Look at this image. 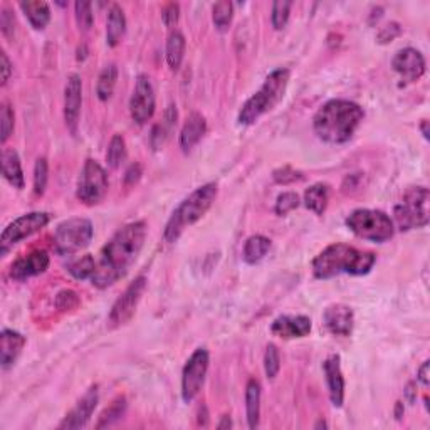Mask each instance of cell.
<instances>
[{
  "label": "cell",
  "instance_id": "obj_29",
  "mask_svg": "<svg viewBox=\"0 0 430 430\" xmlns=\"http://www.w3.org/2000/svg\"><path fill=\"white\" fill-rule=\"evenodd\" d=\"M271 249V241L264 236H252L246 241L242 257L247 264H257L263 261Z\"/></svg>",
  "mask_w": 430,
  "mask_h": 430
},
{
  "label": "cell",
  "instance_id": "obj_34",
  "mask_svg": "<svg viewBox=\"0 0 430 430\" xmlns=\"http://www.w3.org/2000/svg\"><path fill=\"white\" fill-rule=\"evenodd\" d=\"M125 410H126V400H125V397H118V399H116V400L113 402V404H111L110 407H108V409L105 410V412L101 414L100 422H98L96 427H98V429H103V427H108V425L115 424L116 420H120L121 417H123Z\"/></svg>",
  "mask_w": 430,
  "mask_h": 430
},
{
  "label": "cell",
  "instance_id": "obj_30",
  "mask_svg": "<svg viewBox=\"0 0 430 430\" xmlns=\"http://www.w3.org/2000/svg\"><path fill=\"white\" fill-rule=\"evenodd\" d=\"M116 81H118V68L115 64H110V66L103 69L100 78H98L96 95L100 98V101H108L113 96Z\"/></svg>",
  "mask_w": 430,
  "mask_h": 430
},
{
  "label": "cell",
  "instance_id": "obj_27",
  "mask_svg": "<svg viewBox=\"0 0 430 430\" xmlns=\"http://www.w3.org/2000/svg\"><path fill=\"white\" fill-rule=\"evenodd\" d=\"M185 48H187L185 37L180 31H174L170 36H168L165 56H167L168 66H170L172 71H177V69L182 66V61H184V56H185Z\"/></svg>",
  "mask_w": 430,
  "mask_h": 430
},
{
  "label": "cell",
  "instance_id": "obj_6",
  "mask_svg": "<svg viewBox=\"0 0 430 430\" xmlns=\"http://www.w3.org/2000/svg\"><path fill=\"white\" fill-rule=\"evenodd\" d=\"M347 227L360 239L372 242H387L394 237V221L382 210L358 209L347 217Z\"/></svg>",
  "mask_w": 430,
  "mask_h": 430
},
{
  "label": "cell",
  "instance_id": "obj_9",
  "mask_svg": "<svg viewBox=\"0 0 430 430\" xmlns=\"http://www.w3.org/2000/svg\"><path fill=\"white\" fill-rule=\"evenodd\" d=\"M108 175L100 163L88 158L79 174L76 185V197L84 205H96L105 199L108 192Z\"/></svg>",
  "mask_w": 430,
  "mask_h": 430
},
{
  "label": "cell",
  "instance_id": "obj_41",
  "mask_svg": "<svg viewBox=\"0 0 430 430\" xmlns=\"http://www.w3.org/2000/svg\"><path fill=\"white\" fill-rule=\"evenodd\" d=\"M0 125H2V143H6L14 130V111L9 103L0 108Z\"/></svg>",
  "mask_w": 430,
  "mask_h": 430
},
{
  "label": "cell",
  "instance_id": "obj_44",
  "mask_svg": "<svg viewBox=\"0 0 430 430\" xmlns=\"http://www.w3.org/2000/svg\"><path fill=\"white\" fill-rule=\"evenodd\" d=\"M179 17H180V6L179 4H168V6H165V9H163L162 12V19H163V24H165L167 27H174L177 22H179Z\"/></svg>",
  "mask_w": 430,
  "mask_h": 430
},
{
  "label": "cell",
  "instance_id": "obj_28",
  "mask_svg": "<svg viewBox=\"0 0 430 430\" xmlns=\"http://www.w3.org/2000/svg\"><path fill=\"white\" fill-rule=\"evenodd\" d=\"M330 202V187L326 184H315L305 192V205L316 215L325 214Z\"/></svg>",
  "mask_w": 430,
  "mask_h": 430
},
{
  "label": "cell",
  "instance_id": "obj_17",
  "mask_svg": "<svg viewBox=\"0 0 430 430\" xmlns=\"http://www.w3.org/2000/svg\"><path fill=\"white\" fill-rule=\"evenodd\" d=\"M98 400H100V395H98V387H93L83 395V399L78 402L76 407L69 412L66 417H64L63 422L59 424V429H68V430H74V429H81L90 422L93 412H95Z\"/></svg>",
  "mask_w": 430,
  "mask_h": 430
},
{
  "label": "cell",
  "instance_id": "obj_37",
  "mask_svg": "<svg viewBox=\"0 0 430 430\" xmlns=\"http://www.w3.org/2000/svg\"><path fill=\"white\" fill-rule=\"evenodd\" d=\"M279 368H281V357H279V350L276 345H268V348H266L264 353V370L268 378L278 377Z\"/></svg>",
  "mask_w": 430,
  "mask_h": 430
},
{
  "label": "cell",
  "instance_id": "obj_45",
  "mask_svg": "<svg viewBox=\"0 0 430 430\" xmlns=\"http://www.w3.org/2000/svg\"><path fill=\"white\" fill-rule=\"evenodd\" d=\"M0 26H2V32L4 36L9 37V39H12L14 32H16V19L11 14L9 9H4L2 14H0Z\"/></svg>",
  "mask_w": 430,
  "mask_h": 430
},
{
  "label": "cell",
  "instance_id": "obj_11",
  "mask_svg": "<svg viewBox=\"0 0 430 430\" xmlns=\"http://www.w3.org/2000/svg\"><path fill=\"white\" fill-rule=\"evenodd\" d=\"M51 222V214L48 212H31L16 219V221L9 224L4 229L2 239H0V246H2V254L11 249L12 246L19 244L21 241L27 239V237L34 236L36 232H39Z\"/></svg>",
  "mask_w": 430,
  "mask_h": 430
},
{
  "label": "cell",
  "instance_id": "obj_4",
  "mask_svg": "<svg viewBox=\"0 0 430 430\" xmlns=\"http://www.w3.org/2000/svg\"><path fill=\"white\" fill-rule=\"evenodd\" d=\"M217 184L210 182V184L199 187L197 190L192 192L189 197L182 200V202L177 205L172 217L168 219L165 231H163V239H165V242H168V244H175L187 227L194 226L195 222H199L200 219L209 212V209L212 207L215 199H217Z\"/></svg>",
  "mask_w": 430,
  "mask_h": 430
},
{
  "label": "cell",
  "instance_id": "obj_35",
  "mask_svg": "<svg viewBox=\"0 0 430 430\" xmlns=\"http://www.w3.org/2000/svg\"><path fill=\"white\" fill-rule=\"evenodd\" d=\"M293 2L289 0H278L273 4V11H271V22L276 31H281L286 27L289 21V14H291Z\"/></svg>",
  "mask_w": 430,
  "mask_h": 430
},
{
  "label": "cell",
  "instance_id": "obj_8",
  "mask_svg": "<svg viewBox=\"0 0 430 430\" xmlns=\"http://www.w3.org/2000/svg\"><path fill=\"white\" fill-rule=\"evenodd\" d=\"M95 229L91 221L81 217L68 219L56 227L54 246L59 254L71 256L74 252L84 249L91 244Z\"/></svg>",
  "mask_w": 430,
  "mask_h": 430
},
{
  "label": "cell",
  "instance_id": "obj_49",
  "mask_svg": "<svg viewBox=\"0 0 430 430\" xmlns=\"http://www.w3.org/2000/svg\"><path fill=\"white\" fill-rule=\"evenodd\" d=\"M217 427H219V429H221V430H222V429H231V427H232L231 417H229V415H224V417H222V422H221V424H219V425H217Z\"/></svg>",
  "mask_w": 430,
  "mask_h": 430
},
{
  "label": "cell",
  "instance_id": "obj_12",
  "mask_svg": "<svg viewBox=\"0 0 430 430\" xmlns=\"http://www.w3.org/2000/svg\"><path fill=\"white\" fill-rule=\"evenodd\" d=\"M147 278L138 276L135 281L125 289V293L116 299L110 315H108V326L110 328H120L132 320L135 311H137L138 303L142 301V296L147 289Z\"/></svg>",
  "mask_w": 430,
  "mask_h": 430
},
{
  "label": "cell",
  "instance_id": "obj_53",
  "mask_svg": "<svg viewBox=\"0 0 430 430\" xmlns=\"http://www.w3.org/2000/svg\"><path fill=\"white\" fill-rule=\"evenodd\" d=\"M326 427H328V424H326L325 420H320V422L315 425V429H326Z\"/></svg>",
  "mask_w": 430,
  "mask_h": 430
},
{
  "label": "cell",
  "instance_id": "obj_19",
  "mask_svg": "<svg viewBox=\"0 0 430 430\" xmlns=\"http://www.w3.org/2000/svg\"><path fill=\"white\" fill-rule=\"evenodd\" d=\"M311 320L308 316H279L271 325L273 335L283 340L305 338L311 333Z\"/></svg>",
  "mask_w": 430,
  "mask_h": 430
},
{
  "label": "cell",
  "instance_id": "obj_14",
  "mask_svg": "<svg viewBox=\"0 0 430 430\" xmlns=\"http://www.w3.org/2000/svg\"><path fill=\"white\" fill-rule=\"evenodd\" d=\"M83 105V81L78 74H71L64 88V121L71 135L78 133Z\"/></svg>",
  "mask_w": 430,
  "mask_h": 430
},
{
  "label": "cell",
  "instance_id": "obj_18",
  "mask_svg": "<svg viewBox=\"0 0 430 430\" xmlns=\"http://www.w3.org/2000/svg\"><path fill=\"white\" fill-rule=\"evenodd\" d=\"M322 325L335 336H350L353 331V310L347 305H331L322 313Z\"/></svg>",
  "mask_w": 430,
  "mask_h": 430
},
{
  "label": "cell",
  "instance_id": "obj_10",
  "mask_svg": "<svg viewBox=\"0 0 430 430\" xmlns=\"http://www.w3.org/2000/svg\"><path fill=\"white\" fill-rule=\"evenodd\" d=\"M209 362L210 357L205 348H197L187 360L184 372H182V399L185 404L195 400V397L202 390L205 377H207Z\"/></svg>",
  "mask_w": 430,
  "mask_h": 430
},
{
  "label": "cell",
  "instance_id": "obj_52",
  "mask_svg": "<svg viewBox=\"0 0 430 430\" xmlns=\"http://www.w3.org/2000/svg\"><path fill=\"white\" fill-rule=\"evenodd\" d=\"M427 126H429V121L424 120L422 125H420V130H422V135H424L425 140H429V128H427Z\"/></svg>",
  "mask_w": 430,
  "mask_h": 430
},
{
  "label": "cell",
  "instance_id": "obj_1",
  "mask_svg": "<svg viewBox=\"0 0 430 430\" xmlns=\"http://www.w3.org/2000/svg\"><path fill=\"white\" fill-rule=\"evenodd\" d=\"M147 224L137 221L126 224L108 241L96 261V271L91 278L93 286L106 289L123 279L137 263L147 239Z\"/></svg>",
  "mask_w": 430,
  "mask_h": 430
},
{
  "label": "cell",
  "instance_id": "obj_42",
  "mask_svg": "<svg viewBox=\"0 0 430 430\" xmlns=\"http://www.w3.org/2000/svg\"><path fill=\"white\" fill-rule=\"evenodd\" d=\"M274 182H278V184L288 185V184H294V182L303 180V174L301 172L293 170L291 167H284L279 168V170L274 172Z\"/></svg>",
  "mask_w": 430,
  "mask_h": 430
},
{
  "label": "cell",
  "instance_id": "obj_20",
  "mask_svg": "<svg viewBox=\"0 0 430 430\" xmlns=\"http://www.w3.org/2000/svg\"><path fill=\"white\" fill-rule=\"evenodd\" d=\"M322 372H325L326 383H328L330 400L335 407H343L345 402V378L341 372V363L338 355H331L322 363Z\"/></svg>",
  "mask_w": 430,
  "mask_h": 430
},
{
  "label": "cell",
  "instance_id": "obj_24",
  "mask_svg": "<svg viewBox=\"0 0 430 430\" xmlns=\"http://www.w3.org/2000/svg\"><path fill=\"white\" fill-rule=\"evenodd\" d=\"M126 32V17L123 9L118 4H113L108 12V22H106V42L111 48H116L123 39Z\"/></svg>",
  "mask_w": 430,
  "mask_h": 430
},
{
  "label": "cell",
  "instance_id": "obj_15",
  "mask_svg": "<svg viewBox=\"0 0 430 430\" xmlns=\"http://www.w3.org/2000/svg\"><path fill=\"white\" fill-rule=\"evenodd\" d=\"M392 68L405 83H415L424 76L425 73V59L420 51L414 48L400 49L392 61Z\"/></svg>",
  "mask_w": 430,
  "mask_h": 430
},
{
  "label": "cell",
  "instance_id": "obj_39",
  "mask_svg": "<svg viewBox=\"0 0 430 430\" xmlns=\"http://www.w3.org/2000/svg\"><path fill=\"white\" fill-rule=\"evenodd\" d=\"M298 207H299L298 194H294V192H283V194L278 197V200H276L274 210L278 215H288Z\"/></svg>",
  "mask_w": 430,
  "mask_h": 430
},
{
  "label": "cell",
  "instance_id": "obj_31",
  "mask_svg": "<svg viewBox=\"0 0 430 430\" xmlns=\"http://www.w3.org/2000/svg\"><path fill=\"white\" fill-rule=\"evenodd\" d=\"M68 271L74 279H79V281L91 279L93 274H95V271H96L95 257L90 254L78 257V259H74L73 263L68 264Z\"/></svg>",
  "mask_w": 430,
  "mask_h": 430
},
{
  "label": "cell",
  "instance_id": "obj_3",
  "mask_svg": "<svg viewBox=\"0 0 430 430\" xmlns=\"http://www.w3.org/2000/svg\"><path fill=\"white\" fill-rule=\"evenodd\" d=\"M373 252L360 251L348 244H331L313 261V274L318 279H331L340 274L365 276L375 266Z\"/></svg>",
  "mask_w": 430,
  "mask_h": 430
},
{
  "label": "cell",
  "instance_id": "obj_23",
  "mask_svg": "<svg viewBox=\"0 0 430 430\" xmlns=\"http://www.w3.org/2000/svg\"><path fill=\"white\" fill-rule=\"evenodd\" d=\"M2 175L14 189L22 190L26 185L24 172H22L21 158L14 148H6L2 152Z\"/></svg>",
  "mask_w": 430,
  "mask_h": 430
},
{
  "label": "cell",
  "instance_id": "obj_38",
  "mask_svg": "<svg viewBox=\"0 0 430 430\" xmlns=\"http://www.w3.org/2000/svg\"><path fill=\"white\" fill-rule=\"evenodd\" d=\"M76 9V22L81 31H90L95 22V16H93V4L91 2H76L74 4Z\"/></svg>",
  "mask_w": 430,
  "mask_h": 430
},
{
  "label": "cell",
  "instance_id": "obj_46",
  "mask_svg": "<svg viewBox=\"0 0 430 430\" xmlns=\"http://www.w3.org/2000/svg\"><path fill=\"white\" fill-rule=\"evenodd\" d=\"M140 177H142V165H140V163H133V165H130L128 170H126L125 184L135 185L140 180Z\"/></svg>",
  "mask_w": 430,
  "mask_h": 430
},
{
  "label": "cell",
  "instance_id": "obj_5",
  "mask_svg": "<svg viewBox=\"0 0 430 430\" xmlns=\"http://www.w3.org/2000/svg\"><path fill=\"white\" fill-rule=\"evenodd\" d=\"M289 76H291V73H289L288 68L274 69L264 79V84L261 86V90L254 93L244 103V106L241 108L239 123L246 126L254 125L261 116L273 110L284 98V93H286L289 84Z\"/></svg>",
  "mask_w": 430,
  "mask_h": 430
},
{
  "label": "cell",
  "instance_id": "obj_36",
  "mask_svg": "<svg viewBox=\"0 0 430 430\" xmlns=\"http://www.w3.org/2000/svg\"><path fill=\"white\" fill-rule=\"evenodd\" d=\"M49 180V163L44 157L37 158L34 168V194L42 195L46 192Z\"/></svg>",
  "mask_w": 430,
  "mask_h": 430
},
{
  "label": "cell",
  "instance_id": "obj_13",
  "mask_svg": "<svg viewBox=\"0 0 430 430\" xmlns=\"http://www.w3.org/2000/svg\"><path fill=\"white\" fill-rule=\"evenodd\" d=\"M155 113V90L147 74H140L130 100V115L137 125H145Z\"/></svg>",
  "mask_w": 430,
  "mask_h": 430
},
{
  "label": "cell",
  "instance_id": "obj_2",
  "mask_svg": "<svg viewBox=\"0 0 430 430\" xmlns=\"http://www.w3.org/2000/svg\"><path fill=\"white\" fill-rule=\"evenodd\" d=\"M365 118L363 108L348 100H331L316 111L313 128L318 138L331 145L352 140Z\"/></svg>",
  "mask_w": 430,
  "mask_h": 430
},
{
  "label": "cell",
  "instance_id": "obj_43",
  "mask_svg": "<svg viewBox=\"0 0 430 430\" xmlns=\"http://www.w3.org/2000/svg\"><path fill=\"white\" fill-rule=\"evenodd\" d=\"M402 34V27L397 22H390L385 27H382V31L378 32V42L380 44H387V42H392L395 37H399Z\"/></svg>",
  "mask_w": 430,
  "mask_h": 430
},
{
  "label": "cell",
  "instance_id": "obj_21",
  "mask_svg": "<svg viewBox=\"0 0 430 430\" xmlns=\"http://www.w3.org/2000/svg\"><path fill=\"white\" fill-rule=\"evenodd\" d=\"M0 341H2V347H0V363H2L4 370H9L17 362L22 350H24L26 338L14 330H4L2 335H0Z\"/></svg>",
  "mask_w": 430,
  "mask_h": 430
},
{
  "label": "cell",
  "instance_id": "obj_22",
  "mask_svg": "<svg viewBox=\"0 0 430 430\" xmlns=\"http://www.w3.org/2000/svg\"><path fill=\"white\" fill-rule=\"evenodd\" d=\"M205 132H207V121L204 116L200 113H192L180 132V148L189 153L204 138Z\"/></svg>",
  "mask_w": 430,
  "mask_h": 430
},
{
  "label": "cell",
  "instance_id": "obj_16",
  "mask_svg": "<svg viewBox=\"0 0 430 430\" xmlns=\"http://www.w3.org/2000/svg\"><path fill=\"white\" fill-rule=\"evenodd\" d=\"M49 263L51 261L48 252L34 251L31 254L22 256L17 261H14L9 274H11L14 281H26V279L46 273L49 268Z\"/></svg>",
  "mask_w": 430,
  "mask_h": 430
},
{
  "label": "cell",
  "instance_id": "obj_47",
  "mask_svg": "<svg viewBox=\"0 0 430 430\" xmlns=\"http://www.w3.org/2000/svg\"><path fill=\"white\" fill-rule=\"evenodd\" d=\"M417 380L422 383L424 387H429V383H430V362H424L422 367L419 368Z\"/></svg>",
  "mask_w": 430,
  "mask_h": 430
},
{
  "label": "cell",
  "instance_id": "obj_32",
  "mask_svg": "<svg viewBox=\"0 0 430 430\" xmlns=\"http://www.w3.org/2000/svg\"><path fill=\"white\" fill-rule=\"evenodd\" d=\"M126 158V143H125V138L121 137L120 133H116L113 138H111L110 142V147H108V152H106V162H108V167L113 168V170H116L121 163L125 162Z\"/></svg>",
  "mask_w": 430,
  "mask_h": 430
},
{
  "label": "cell",
  "instance_id": "obj_7",
  "mask_svg": "<svg viewBox=\"0 0 430 430\" xmlns=\"http://www.w3.org/2000/svg\"><path fill=\"white\" fill-rule=\"evenodd\" d=\"M430 192L425 187H412L405 192L402 202L394 210V226L400 231L422 229L429 224Z\"/></svg>",
  "mask_w": 430,
  "mask_h": 430
},
{
  "label": "cell",
  "instance_id": "obj_40",
  "mask_svg": "<svg viewBox=\"0 0 430 430\" xmlns=\"http://www.w3.org/2000/svg\"><path fill=\"white\" fill-rule=\"evenodd\" d=\"M79 306V296L73 289H63L58 296H56V308L59 311H73Z\"/></svg>",
  "mask_w": 430,
  "mask_h": 430
},
{
  "label": "cell",
  "instance_id": "obj_33",
  "mask_svg": "<svg viewBox=\"0 0 430 430\" xmlns=\"http://www.w3.org/2000/svg\"><path fill=\"white\" fill-rule=\"evenodd\" d=\"M234 17V4L229 0L217 2L212 7V21L219 31H226L231 26Z\"/></svg>",
  "mask_w": 430,
  "mask_h": 430
},
{
  "label": "cell",
  "instance_id": "obj_50",
  "mask_svg": "<svg viewBox=\"0 0 430 430\" xmlns=\"http://www.w3.org/2000/svg\"><path fill=\"white\" fill-rule=\"evenodd\" d=\"M88 53V48H86V44H81L78 48V61H84L86 59V54Z\"/></svg>",
  "mask_w": 430,
  "mask_h": 430
},
{
  "label": "cell",
  "instance_id": "obj_48",
  "mask_svg": "<svg viewBox=\"0 0 430 430\" xmlns=\"http://www.w3.org/2000/svg\"><path fill=\"white\" fill-rule=\"evenodd\" d=\"M11 74H12L11 61H9L6 53H2V86H6L9 79H11Z\"/></svg>",
  "mask_w": 430,
  "mask_h": 430
},
{
  "label": "cell",
  "instance_id": "obj_51",
  "mask_svg": "<svg viewBox=\"0 0 430 430\" xmlns=\"http://www.w3.org/2000/svg\"><path fill=\"white\" fill-rule=\"evenodd\" d=\"M402 415H404V404H402V402H397V405H395V417L400 420Z\"/></svg>",
  "mask_w": 430,
  "mask_h": 430
},
{
  "label": "cell",
  "instance_id": "obj_26",
  "mask_svg": "<svg viewBox=\"0 0 430 430\" xmlns=\"http://www.w3.org/2000/svg\"><path fill=\"white\" fill-rule=\"evenodd\" d=\"M246 415H247V425L249 429L259 427V417H261V383L254 380H249L246 387Z\"/></svg>",
  "mask_w": 430,
  "mask_h": 430
},
{
  "label": "cell",
  "instance_id": "obj_25",
  "mask_svg": "<svg viewBox=\"0 0 430 430\" xmlns=\"http://www.w3.org/2000/svg\"><path fill=\"white\" fill-rule=\"evenodd\" d=\"M24 12V16L29 19L31 26L37 31L46 29L51 21V9L48 2H42V0H27V2L19 4Z\"/></svg>",
  "mask_w": 430,
  "mask_h": 430
}]
</instances>
